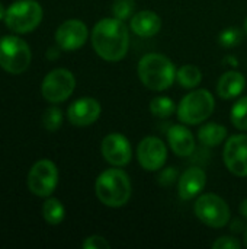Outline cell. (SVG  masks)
<instances>
[{
	"label": "cell",
	"mask_w": 247,
	"mask_h": 249,
	"mask_svg": "<svg viewBox=\"0 0 247 249\" xmlns=\"http://www.w3.org/2000/svg\"><path fill=\"white\" fill-rule=\"evenodd\" d=\"M92 45L96 54L111 63L122 60L130 48V34L124 20L105 18L92 31Z\"/></svg>",
	"instance_id": "1"
},
{
	"label": "cell",
	"mask_w": 247,
	"mask_h": 249,
	"mask_svg": "<svg viewBox=\"0 0 247 249\" xmlns=\"http://www.w3.org/2000/svg\"><path fill=\"white\" fill-rule=\"evenodd\" d=\"M137 73L141 83L156 92L169 89L176 80V69L172 60L157 53L143 55L138 61Z\"/></svg>",
	"instance_id": "2"
},
{
	"label": "cell",
	"mask_w": 247,
	"mask_h": 249,
	"mask_svg": "<svg viewBox=\"0 0 247 249\" xmlns=\"http://www.w3.org/2000/svg\"><path fill=\"white\" fill-rule=\"evenodd\" d=\"M95 193L103 206L112 209L122 207L131 198L130 177L116 166L106 169L98 177L95 182Z\"/></svg>",
	"instance_id": "3"
},
{
	"label": "cell",
	"mask_w": 247,
	"mask_h": 249,
	"mask_svg": "<svg viewBox=\"0 0 247 249\" xmlns=\"http://www.w3.org/2000/svg\"><path fill=\"white\" fill-rule=\"evenodd\" d=\"M215 101L210 90L195 89L185 95L176 109L179 121L188 125H197L207 121L214 112Z\"/></svg>",
	"instance_id": "4"
},
{
	"label": "cell",
	"mask_w": 247,
	"mask_h": 249,
	"mask_svg": "<svg viewBox=\"0 0 247 249\" xmlns=\"http://www.w3.org/2000/svg\"><path fill=\"white\" fill-rule=\"evenodd\" d=\"M44 10L36 0H17L4 13V23L16 34H28L38 28Z\"/></svg>",
	"instance_id": "5"
},
{
	"label": "cell",
	"mask_w": 247,
	"mask_h": 249,
	"mask_svg": "<svg viewBox=\"0 0 247 249\" xmlns=\"http://www.w3.org/2000/svg\"><path fill=\"white\" fill-rule=\"evenodd\" d=\"M29 45L16 35L0 38V67L10 74H20L31 64Z\"/></svg>",
	"instance_id": "6"
},
{
	"label": "cell",
	"mask_w": 247,
	"mask_h": 249,
	"mask_svg": "<svg viewBox=\"0 0 247 249\" xmlns=\"http://www.w3.org/2000/svg\"><path fill=\"white\" fill-rule=\"evenodd\" d=\"M195 216L207 226L213 229L224 228L230 220L229 204L217 194L208 193L199 196L194 206Z\"/></svg>",
	"instance_id": "7"
},
{
	"label": "cell",
	"mask_w": 247,
	"mask_h": 249,
	"mask_svg": "<svg viewBox=\"0 0 247 249\" xmlns=\"http://www.w3.org/2000/svg\"><path fill=\"white\" fill-rule=\"evenodd\" d=\"M76 88L74 74L67 69L51 70L42 80L41 93L51 104L64 102L71 96Z\"/></svg>",
	"instance_id": "8"
},
{
	"label": "cell",
	"mask_w": 247,
	"mask_h": 249,
	"mask_svg": "<svg viewBox=\"0 0 247 249\" xmlns=\"http://www.w3.org/2000/svg\"><path fill=\"white\" fill-rule=\"evenodd\" d=\"M28 188L38 197H49L58 184V169L48 159L38 160L28 174Z\"/></svg>",
	"instance_id": "9"
},
{
	"label": "cell",
	"mask_w": 247,
	"mask_h": 249,
	"mask_svg": "<svg viewBox=\"0 0 247 249\" xmlns=\"http://www.w3.org/2000/svg\"><path fill=\"white\" fill-rule=\"evenodd\" d=\"M137 159L141 168L148 172L159 171L167 160V149L163 140L159 137L148 136L143 139L137 147Z\"/></svg>",
	"instance_id": "10"
},
{
	"label": "cell",
	"mask_w": 247,
	"mask_h": 249,
	"mask_svg": "<svg viewBox=\"0 0 247 249\" xmlns=\"http://www.w3.org/2000/svg\"><path fill=\"white\" fill-rule=\"evenodd\" d=\"M100 152L103 159L116 168L127 166L132 158L131 144L128 139L121 133H111L105 136L100 144Z\"/></svg>",
	"instance_id": "11"
},
{
	"label": "cell",
	"mask_w": 247,
	"mask_h": 249,
	"mask_svg": "<svg viewBox=\"0 0 247 249\" xmlns=\"http://www.w3.org/2000/svg\"><path fill=\"white\" fill-rule=\"evenodd\" d=\"M227 169L236 177H247V134L231 136L223 152Z\"/></svg>",
	"instance_id": "12"
},
{
	"label": "cell",
	"mask_w": 247,
	"mask_h": 249,
	"mask_svg": "<svg viewBox=\"0 0 247 249\" xmlns=\"http://www.w3.org/2000/svg\"><path fill=\"white\" fill-rule=\"evenodd\" d=\"M87 36L89 31L86 23L79 19H70L57 28L55 42L64 51H74L86 44Z\"/></svg>",
	"instance_id": "13"
},
{
	"label": "cell",
	"mask_w": 247,
	"mask_h": 249,
	"mask_svg": "<svg viewBox=\"0 0 247 249\" xmlns=\"http://www.w3.org/2000/svg\"><path fill=\"white\" fill-rule=\"evenodd\" d=\"M100 104L95 98L83 96L68 107L67 117L73 125L86 127L98 121V118L100 117Z\"/></svg>",
	"instance_id": "14"
},
{
	"label": "cell",
	"mask_w": 247,
	"mask_h": 249,
	"mask_svg": "<svg viewBox=\"0 0 247 249\" xmlns=\"http://www.w3.org/2000/svg\"><path fill=\"white\" fill-rule=\"evenodd\" d=\"M207 185V174L198 166L186 169L178 181V194L182 200L188 201L202 193Z\"/></svg>",
	"instance_id": "15"
},
{
	"label": "cell",
	"mask_w": 247,
	"mask_h": 249,
	"mask_svg": "<svg viewBox=\"0 0 247 249\" xmlns=\"http://www.w3.org/2000/svg\"><path fill=\"white\" fill-rule=\"evenodd\" d=\"M170 149L181 158L191 156L195 150V137L185 125H172L167 131Z\"/></svg>",
	"instance_id": "16"
},
{
	"label": "cell",
	"mask_w": 247,
	"mask_h": 249,
	"mask_svg": "<svg viewBox=\"0 0 247 249\" xmlns=\"http://www.w3.org/2000/svg\"><path fill=\"white\" fill-rule=\"evenodd\" d=\"M130 28L135 35L150 38L159 34V31L162 29V19L153 10H141L138 13H134L130 20Z\"/></svg>",
	"instance_id": "17"
},
{
	"label": "cell",
	"mask_w": 247,
	"mask_h": 249,
	"mask_svg": "<svg viewBox=\"0 0 247 249\" xmlns=\"http://www.w3.org/2000/svg\"><path fill=\"white\" fill-rule=\"evenodd\" d=\"M246 86V79L240 71L230 70L224 73L217 83V93L221 99L237 98Z\"/></svg>",
	"instance_id": "18"
},
{
	"label": "cell",
	"mask_w": 247,
	"mask_h": 249,
	"mask_svg": "<svg viewBox=\"0 0 247 249\" xmlns=\"http://www.w3.org/2000/svg\"><path fill=\"white\" fill-rule=\"evenodd\" d=\"M226 137H227V128L217 123H207L198 131L199 142L210 147H215L221 144Z\"/></svg>",
	"instance_id": "19"
},
{
	"label": "cell",
	"mask_w": 247,
	"mask_h": 249,
	"mask_svg": "<svg viewBox=\"0 0 247 249\" xmlns=\"http://www.w3.org/2000/svg\"><path fill=\"white\" fill-rule=\"evenodd\" d=\"M176 80L185 89H195L202 80V71L194 64H185L176 71Z\"/></svg>",
	"instance_id": "20"
},
{
	"label": "cell",
	"mask_w": 247,
	"mask_h": 249,
	"mask_svg": "<svg viewBox=\"0 0 247 249\" xmlns=\"http://www.w3.org/2000/svg\"><path fill=\"white\" fill-rule=\"evenodd\" d=\"M42 216H44L47 223H49L52 226H57L64 220L66 209H64V206L61 204L60 200L48 198L42 206Z\"/></svg>",
	"instance_id": "21"
},
{
	"label": "cell",
	"mask_w": 247,
	"mask_h": 249,
	"mask_svg": "<svg viewBox=\"0 0 247 249\" xmlns=\"http://www.w3.org/2000/svg\"><path fill=\"white\" fill-rule=\"evenodd\" d=\"M176 109V104L169 96H156L150 101V112L157 118H169Z\"/></svg>",
	"instance_id": "22"
},
{
	"label": "cell",
	"mask_w": 247,
	"mask_h": 249,
	"mask_svg": "<svg viewBox=\"0 0 247 249\" xmlns=\"http://www.w3.org/2000/svg\"><path fill=\"white\" fill-rule=\"evenodd\" d=\"M230 120L237 130L247 131V96H242L234 102L231 107Z\"/></svg>",
	"instance_id": "23"
},
{
	"label": "cell",
	"mask_w": 247,
	"mask_h": 249,
	"mask_svg": "<svg viewBox=\"0 0 247 249\" xmlns=\"http://www.w3.org/2000/svg\"><path fill=\"white\" fill-rule=\"evenodd\" d=\"M63 124V112L57 107H49L42 114V125L48 131H57Z\"/></svg>",
	"instance_id": "24"
},
{
	"label": "cell",
	"mask_w": 247,
	"mask_h": 249,
	"mask_svg": "<svg viewBox=\"0 0 247 249\" xmlns=\"http://www.w3.org/2000/svg\"><path fill=\"white\" fill-rule=\"evenodd\" d=\"M135 1L134 0H115L112 4V15L119 20H127L134 16Z\"/></svg>",
	"instance_id": "25"
},
{
	"label": "cell",
	"mask_w": 247,
	"mask_h": 249,
	"mask_svg": "<svg viewBox=\"0 0 247 249\" xmlns=\"http://www.w3.org/2000/svg\"><path fill=\"white\" fill-rule=\"evenodd\" d=\"M242 31L236 26H229L227 29L221 31L218 35V44L226 47V48H233L237 47L242 42Z\"/></svg>",
	"instance_id": "26"
},
{
	"label": "cell",
	"mask_w": 247,
	"mask_h": 249,
	"mask_svg": "<svg viewBox=\"0 0 247 249\" xmlns=\"http://www.w3.org/2000/svg\"><path fill=\"white\" fill-rule=\"evenodd\" d=\"M83 248L84 249H109L111 245L109 242L99 235H92L89 238H86V241L83 242Z\"/></svg>",
	"instance_id": "27"
},
{
	"label": "cell",
	"mask_w": 247,
	"mask_h": 249,
	"mask_svg": "<svg viewBox=\"0 0 247 249\" xmlns=\"http://www.w3.org/2000/svg\"><path fill=\"white\" fill-rule=\"evenodd\" d=\"M213 248L214 249H240L242 248V244L233 238V236H221L218 238L214 244H213Z\"/></svg>",
	"instance_id": "28"
},
{
	"label": "cell",
	"mask_w": 247,
	"mask_h": 249,
	"mask_svg": "<svg viewBox=\"0 0 247 249\" xmlns=\"http://www.w3.org/2000/svg\"><path fill=\"white\" fill-rule=\"evenodd\" d=\"M176 179H178V171H176L175 168H166V169L162 171V174L159 175V184L163 185V187L172 185Z\"/></svg>",
	"instance_id": "29"
},
{
	"label": "cell",
	"mask_w": 247,
	"mask_h": 249,
	"mask_svg": "<svg viewBox=\"0 0 247 249\" xmlns=\"http://www.w3.org/2000/svg\"><path fill=\"white\" fill-rule=\"evenodd\" d=\"M240 213H242L243 217H246L247 219V198L246 200H243V203L240 204Z\"/></svg>",
	"instance_id": "30"
},
{
	"label": "cell",
	"mask_w": 247,
	"mask_h": 249,
	"mask_svg": "<svg viewBox=\"0 0 247 249\" xmlns=\"http://www.w3.org/2000/svg\"><path fill=\"white\" fill-rule=\"evenodd\" d=\"M4 13H6V10H4L3 4L0 3V19H4Z\"/></svg>",
	"instance_id": "31"
},
{
	"label": "cell",
	"mask_w": 247,
	"mask_h": 249,
	"mask_svg": "<svg viewBox=\"0 0 247 249\" xmlns=\"http://www.w3.org/2000/svg\"><path fill=\"white\" fill-rule=\"evenodd\" d=\"M245 245H246V248H247V228H246V231H245Z\"/></svg>",
	"instance_id": "32"
},
{
	"label": "cell",
	"mask_w": 247,
	"mask_h": 249,
	"mask_svg": "<svg viewBox=\"0 0 247 249\" xmlns=\"http://www.w3.org/2000/svg\"><path fill=\"white\" fill-rule=\"evenodd\" d=\"M243 26H245V31H246V34H247V18H246V20H245V25H243Z\"/></svg>",
	"instance_id": "33"
}]
</instances>
